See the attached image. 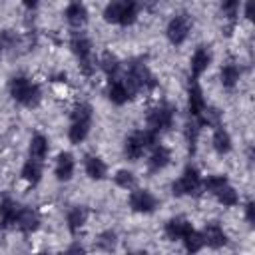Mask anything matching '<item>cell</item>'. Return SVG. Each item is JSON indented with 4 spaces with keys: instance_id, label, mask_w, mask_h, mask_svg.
<instances>
[{
    "instance_id": "cell-1",
    "label": "cell",
    "mask_w": 255,
    "mask_h": 255,
    "mask_svg": "<svg viewBox=\"0 0 255 255\" xmlns=\"http://www.w3.org/2000/svg\"><path fill=\"white\" fill-rule=\"evenodd\" d=\"M92 118H94V108L88 102H80L74 106L68 128V139L72 143H82L86 139L92 128Z\"/></svg>"
},
{
    "instance_id": "cell-2",
    "label": "cell",
    "mask_w": 255,
    "mask_h": 255,
    "mask_svg": "<svg viewBox=\"0 0 255 255\" xmlns=\"http://www.w3.org/2000/svg\"><path fill=\"white\" fill-rule=\"evenodd\" d=\"M8 90H10L12 100L24 108H36L42 100V92L38 84H34L26 76H14L8 84Z\"/></svg>"
},
{
    "instance_id": "cell-3",
    "label": "cell",
    "mask_w": 255,
    "mask_h": 255,
    "mask_svg": "<svg viewBox=\"0 0 255 255\" xmlns=\"http://www.w3.org/2000/svg\"><path fill=\"white\" fill-rule=\"evenodd\" d=\"M139 10V0H112L104 8V20L110 24L129 26L135 22Z\"/></svg>"
},
{
    "instance_id": "cell-4",
    "label": "cell",
    "mask_w": 255,
    "mask_h": 255,
    "mask_svg": "<svg viewBox=\"0 0 255 255\" xmlns=\"http://www.w3.org/2000/svg\"><path fill=\"white\" fill-rule=\"evenodd\" d=\"M124 82H126V86L129 88V92L133 96L137 92H141V90H153L157 86L155 76L149 72V68L141 60L129 62V66L126 70V76H124Z\"/></svg>"
},
{
    "instance_id": "cell-5",
    "label": "cell",
    "mask_w": 255,
    "mask_h": 255,
    "mask_svg": "<svg viewBox=\"0 0 255 255\" xmlns=\"http://www.w3.org/2000/svg\"><path fill=\"white\" fill-rule=\"evenodd\" d=\"M157 143V133H153L151 129H135L126 137L124 143V155L131 161L139 159L149 147H153Z\"/></svg>"
},
{
    "instance_id": "cell-6",
    "label": "cell",
    "mask_w": 255,
    "mask_h": 255,
    "mask_svg": "<svg viewBox=\"0 0 255 255\" xmlns=\"http://www.w3.org/2000/svg\"><path fill=\"white\" fill-rule=\"evenodd\" d=\"M70 48H72V54L78 60V66H80L82 74L84 76H92L94 70H96V64H94V56H92L90 38L86 34H82V32H74L72 38H70Z\"/></svg>"
},
{
    "instance_id": "cell-7",
    "label": "cell",
    "mask_w": 255,
    "mask_h": 255,
    "mask_svg": "<svg viewBox=\"0 0 255 255\" xmlns=\"http://www.w3.org/2000/svg\"><path fill=\"white\" fill-rule=\"evenodd\" d=\"M203 189L209 191L211 195H215L217 201L223 203L225 207H233V205L239 203V195L231 187V183H229V179L225 175H209L203 181Z\"/></svg>"
},
{
    "instance_id": "cell-8",
    "label": "cell",
    "mask_w": 255,
    "mask_h": 255,
    "mask_svg": "<svg viewBox=\"0 0 255 255\" xmlns=\"http://www.w3.org/2000/svg\"><path fill=\"white\" fill-rule=\"evenodd\" d=\"M201 187H203V179H201L199 169L195 165H187L183 169V173L179 175V179L173 181L171 191L177 197H181V195H197Z\"/></svg>"
},
{
    "instance_id": "cell-9",
    "label": "cell",
    "mask_w": 255,
    "mask_h": 255,
    "mask_svg": "<svg viewBox=\"0 0 255 255\" xmlns=\"http://www.w3.org/2000/svg\"><path fill=\"white\" fill-rule=\"evenodd\" d=\"M173 118H175V108L167 102L163 104H157L155 108L149 110L147 114V129H151L153 133H161V131H167L171 126H173Z\"/></svg>"
},
{
    "instance_id": "cell-10",
    "label": "cell",
    "mask_w": 255,
    "mask_h": 255,
    "mask_svg": "<svg viewBox=\"0 0 255 255\" xmlns=\"http://www.w3.org/2000/svg\"><path fill=\"white\" fill-rule=\"evenodd\" d=\"M193 28V20L189 18V14H177L169 20L167 28H165V34H167V40L173 44V46H179L187 40L189 32Z\"/></svg>"
},
{
    "instance_id": "cell-11",
    "label": "cell",
    "mask_w": 255,
    "mask_h": 255,
    "mask_svg": "<svg viewBox=\"0 0 255 255\" xmlns=\"http://www.w3.org/2000/svg\"><path fill=\"white\" fill-rule=\"evenodd\" d=\"M129 207L135 213H153L157 207V199L147 189H135L129 193Z\"/></svg>"
},
{
    "instance_id": "cell-12",
    "label": "cell",
    "mask_w": 255,
    "mask_h": 255,
    "mask_svg": "<svg viewBox=\"0 0 255 255\" xmlns=\"http://www.w3.org/2000/svg\"><path fill=\"white\" fill-rule=\"evenodd\" d=\"M187 108H189V116L191 118H199L207 104H205V98H203V90L199 86V82L195 78L189 80V88H187Z\"/></svg>"
},
{
    "instance_id": "cell-13",
    "label": "cell",
    "mask_w": 255,
    "mask_h": 255,
    "mask_svg": "<svg viewBox=\"0 0 255 255\" xmlns=\"http://www.w3.org/2000/svg\"><path fill=\"white\" fill-rule=\"evenodd\" d=\"M14 227L20 229L22 233H34L40 227V215L36 209L32 207H18L16 211V219H14Z\"/></svg>"
},
{
    "instance_id": "cell-14",
    "label": "cell",
    "mask_w": 255,
    "mask_h": 255,
    "mask_svg": "<svg viewBox=\"0 0 255 255\" xmlns=\"http://www.w3.org/2000/svg\"><path fill=\"white\" fill-rule=\"evenodd\" d=\"M133 98V94L129 92V88L126 86L124 78H116V80H110L108 84V100L116 106H124L126 102H129Z\"/></svg>"
},
{
    "instance_id": "cell-15",
    "label": "cell",
    "mask_w": 255,
    "mask_h": 255,
    "mask_svg": "<svg viewBox=\"0 0 255 255\" xmlns=\"http://www.w3.org/2000/svg\"><path fill=\"white\" fill-rule=\"evenodd\" d=\"M201 237H203V245H207L211 249H219V247L227 245V235L219 223H207L201 231Z\"/></svg>"
},
{
    "instance_id": "cell-16",
    "label": "cell",
    "mask_w": 255,
    "mask_h": 255,
    "mask_svg": "<svg viewBox=\"0 0 255 255\" xmlns=\"http://www.w3.org/2000/svg\"><path fill=\"white\" fill-rule=\"evenodd\" d=\"M64 16H66L68 24L74 28H82L88 22V10L82 0H70V4L64 10Z\"/></svg>"
},
{
    "instance_id": "cell-17",
    "label": "cell",
    "mask_w": 255,
    "mask_h": 255,
    "mask_svg": "<svg viewBox=\"0 0 255 255\" xmlns=\"http://www.w3.org/2000/svg\"><path fill=\"white\" fill-rule=\"evenodd\" d=\"M74 167H76L74 155H72L70 151H62V153L56 157V165H54V175H56V179H58V181H68V179H72Z\"/></svg>"
},
{
    "instance_id": "cell-18",
    "label": "cell",
    "mask_w": 255,
    "mask_h": 255,
    "mask_svg": "<svg viewBox=\"0 0 255 255\" xmlns=\"http://www.w3.org/2000/svg\"><path fill=\"white\" fill-rule=\"evenodd\" d=\"M209 64H211V54H209V50L205 48V46H199L195 52H193V56H191V62H189V70H191V78H199L207 68H209Z\"/></svg>"
},
{
    "instance_id": "cell-19",
    "label": "cell",
    "mask_w": 255,
    "mask_h": 255,
    "mask_svg": "<svg viewBox=\"0 0 255 255\" xmlns=\"http://www.w3.org/2000/svg\"><path fill=\"white\" fill-rule=\"evenodd\" d=\"M193 229V225L185 219V217H171L167 223H165V235H167V239H171V241H181L189 231Z\"/></svg>"
},
{
    "instance_id": "cell-20",
    "label": "cell",
    "mask_w": 255,
    "mask_h": 255,
    "mask_svg": "<svg viewBox=\"0 0 255 255\" xmlns=\"http://www.w3.org/2000/svg\"><path fill=\"white\" fill-rule=\"evenodd\" d=\"M169 159H171V153H169V149L165 145H153V149L149 153V159H147V169L151 173L161 171L169 163Z\"/></svg>"
},
{
    "instance_id": "cell-21",
    "label": "cell",
    "mask_w": 255,
    "mask_h": 255,
    "mask_svg": "<svg viewBox=\"0 0 255 255\" xmlns=\"http://www.w3.org/2000/svg\"><path fill=\"white\" fill-rule=\"evenodd\" d=\"M100 68H102V72L108 76V80H116V78H120L122 62L118 60L116 54H112V52H104L102 58H100Z\"/></svg>"
},
{
    "instance_id": "cell-22",
    "label": "cell",
    "mask_w": 255,
    "mask_h": 255,
    "mask_svg": "<svg viewBox=\"0 0 255 255\" xmlns=\"http://www.w3.org/2000/svg\"><path fill=\"white\" fill-rule=\"evenodd\" d=\"M86 173H88V177L90 179H96V181H100V179H104L106 177V173H108V165L104 163V159L102 157H98V155H88L86 157Z\"/></svg>"
},
{
    "instance_id": "cell-23",
    "label": "cell",
    "mask_w": 255,
    "mask_h": 255,
    "mask_svg": "<svg viewBox=\"0 0 255 255\" xmlns=\"http://www.w3.org/2000/svg\"><path fill=\"white\" fill-rule=\"evenodd\" d=\"M86 219H88V209H86V207H72V209L68 211V215H66L68 231H70L72 235L78 233V231L84 227Z\"/></svg>"
},
{
    "instance_id": "cell-24",
    "label": "cell",
    "mask_w": 255,
    "mask_h": 255,
    "mask_svg": "<svg viewBox=\"0 0 255 255\" xmlns=\"http://www.w3.org/2000/svg\"><path fill=\"white\" fill-rule=\"evenodd\" d=\"M28 151H30V157H32V159L44 163V159H46V155H48V139H46V135H42V133L32 135Z\"/></svg>"
},
{
    "instance_id": "cell-25",
    "label": "cell",
    "mask_w": 255,
    "mask_h": 255,
    "mask_svg": "<svg viewBox=\"0 0 255 255\" xmlns=\"http://www.w3.org/2000/svg\"><path fill=\"white\" fill-rule=\"evenodd\" d=\"M42 161H36V159H28L24 165H22V179L28 181L30 185H38V181L42 179Z\"/></svg>"
},
{
    "instance_id": "cell-26",
    "label": "cell",
    "mask_w": 255,
    "mask_h": 255,
    "mask_svg": "<svg viewBox=\"0 0 255 255\" xmlns=\"http://www.w3.org/2000/svg\"><path fill=\"white\" fill-rule=\"evenodd\" d=\"M20 205H16L12 199L4 197L0 201V227H14V219H16V211Z\"/></svg>"
},
{
    "instance_id": "cell-27",
    "label": "cell",
    "mask_w": 255,
    "mask_h": 255,
    "mask_svg": "<svg viewBox=\"0 0 255 255\" xmlns=\"http://www.w3.org/2000/svg\"><path fill=\"white\" fill-rule=\"evenodd\" d=\"M211 143H213V149H215L219 155L229 153V149H231V137H229L227 129H223L221 126H215V131H213Z\"/></svg>"
},
{
    "instance_id": "cell-28",
    "label": "cell",
    "mask_w": 255,
    "mask_h": 255,
    "mask_svg": "<svg viewBox=\"0 0 255 255\" xmlns=\"http://www.w3.org/2000/svg\"><path fill=\"white\" fill-rule=\"evenodd\" d=\"M239 78H241V70H239L237 64H225L221 68V84H223V88H227V90L235 88Z\"/></svg>"
},
{
    "instance_id": "cell-29",
    "label": "cell",
    "mask_w": 255,
    "mask_h": 255,
    "mask_svg": "<svg viewBox=\"0 0 255 255\" xmlns=\"http://www.w3.org/2000/svg\"><path fill=\"white\" fill-rule=\"evenodd\" d=\"M239 6H241V0H221V10H223L225 18L229 20V30H233V26L237 22Z\"/></svg>"
},
{
    "instance_id": "cell-30",
    "label": "cell",
    "mask_w": 255,
    "mask_h": 255,
    "mask_svg": "<svg viewBox=\"0 0 255 255\" xmlns=\"http://www.w3.org/2000/svg\"><path fill=\"white\" fill-rule=\"evenodd\" d=\"M181 241H183V247H185L187 253H197V251L203 247V237H201V233L195 231V229H191Z\"/></svg>"
},
{
    "instance_id": "cell-31",
    "label": "cell",
    "mask_w": 255,
    "mask_h": 255,
    "mask_svg": "<svg viewBox=\"0 0 255 255\" xmlns=\"http://www.w3.org/2000/svg\"><path fill=\"white\" fill-rule=\"evenodd\" d=\"M114 181H116V185H120L122 189H133V185H135V177H133V173L128 171V169L116 171Z\"/></svg>"
},
{
    "instance_id": "cell-32",
    "label": "cell",
    "mask_w": 255,
    "mask_h": 255,
    "mask_svg": "<svg viewBox=\"0 0 255 255\" xmlns=\"http://www.w3.org/2000/svg\"><path fill=\"white\" fill-rule=\"evenodd\" d=\"M245 219L249 225H255V203L253 201H247L245 205Z\"/></svg>"
},
{
    "instance_id": "cell-33",
    "label": "cell",
    "mask_w": 255,
    "mask_h": 255,
    "mask_svg": "<svg viewBox=\"0 0 255 255\" xmlns=\"http://www.w3.org/2000/svg\"><path fill=\"white\" fill-rule=\"evenodd\" d=\"M245 18L249 22H253V18H255V0H247L245 2Z\"/></svg>"
},
{
    "instance_id": "cell-34",
    "label": "cell",
    "mask_w": 255,
    "mask_h": 255,
    "mask_svg": "<svg viewBox=\"0 0 255 255\" xmlns=\"http://www.w3.org/2000/svg\"><path fill=\"white\" fill-rule=\"evenodd\" d=\"M22 4L28 8V10H34L38 6V0H22Z\"/></svg>"
},
{
    "instance_id": "cell-35",
    "label": "cell",
    "mask_w": 255,
    "mask_h": 255,
    "mask_svg": "<svg viewBox=\"0 0 255 255\" xmlns=\"http://www.w3.org/2000/svg\"><path fill=\"white\" fill-rule=\"evenodd\" d=\"M2 52H4V46H2V44H0V56H2Z\"/></svg>"
}]
</instances>
